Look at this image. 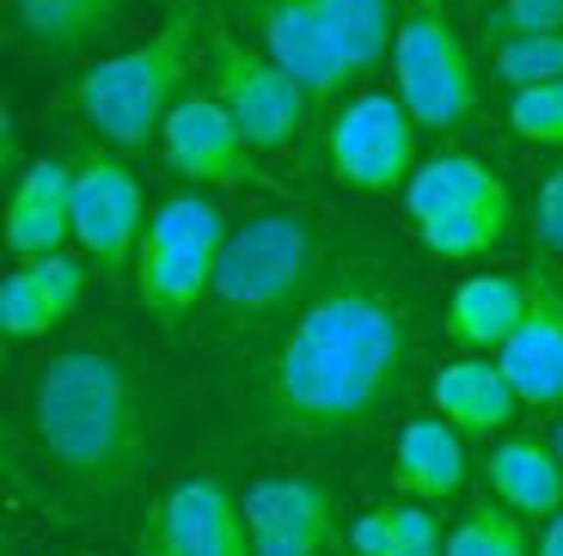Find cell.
Wrapping results in <instances>:
<instances>
[{
  "label": "cell",
  "mask_w": 563,
  "mask_h": 556,
  "mask_svg": "<svg viewBox=\"0 0 563 556\" xmlns=\"http://www.w3.org/2000/svg\"><path fill=\"white\" fill-rule=\"evenodd\" d=\"M533 556H563V508L545 520V526H539V544H533Z\"/></svg>",
  "instance_id": "1f68e13d"
},
{
  "label": "cell",
  "mask_w": 563,
  "mask_h": 556,
  "mask_svg": "<svg viewBox=\"0 0 563 556\" xmlns=\"http://www.w3.org/2000/svg\"><path fill=\"white\" fill-rule=\"evenodd\" d=\"M350 551L355 556H386V508H367L350 526Z\"/></svg>",
  "instance_id": "4dcf8cb0"
},
{
  "label": "cell",
  "mask_w": 563,
  "mask_h": 556,
  "mask_svg": "<svg viewBox=\"0 0 563 556\" xmlns=\"http://www.w3.org/2000/svg\"><path fill=\"white\" fill-rule=\"evenodd\" d=\"M252 556H331L338 501L319 477H257L240 496Z\"/></svg>",
  "instance_id": "4fadbf2b"
},
{
  "label": "cell",
  "mask_w": 563,
  "mask_h": 556,
  "mask_svg": "<svg viewBox=\"0 0 563 556\" xmlns=\"http://www.w3.org/2000/svg\"><path fill=\"white\" fill-rule=\"evenodd\" d=\"M551 446H558V459H563V422H558V434H551Z\"/></svg>",
  "instance_id": "d6a6232c"
},
{
  "label": "cell",
  "mask_w": 563,
  "mask_h": 556,
  "mask_svg": "<svg viewBox=\"0 0 563 556\" xmlns=\"http://www.w3.org/2000/svg\"><path fill=\"white\" fill-rule=\"evenodd\" d=\"M245 7H252L264 56L276 62L288 80H300V92H307L312 104H331V98L355 80L338 31L324 25V13L312 0H245Z\"/></svg>",
  "instance_id": "7c38bea8"
},
{
  "label": "cell",
  "mask_w": 563,
  "mask_h": 556,
  "mask_svg": "<svg viewBox=\"0 0 563 556\" xmlns=\"http://www.w3.org/2000/svg\"><path fill=\"white\" fill-rule=\"evenodd\" d=\"M496 362L515 379L527 410H563V293L558 288H539V307L496 348Z\"/></svg>",
  "instance_id": "44dd1931"
},
{
  "label": "cell",
  "mask_w": 563,
  "mask_h": 556,
  "mask_svg": "<svg viewBox=\"0 0 563 556\" xmlns=\"http://www.w3.org/2000/svg\"><path fill=\"white\" fill-rule=\"evenodd\" d=\"M508 129L533 147H563V80L508 92Z\"/></svg>",
  "instance_id": "4316f807"
},
{
  "label": "cell",
  "mask_w": 563,
  "mask_h": 556,
  "mask_svg": "<svg viewBox=\"0 0 563 556\" xmlns=\"http://www.w3.org/2000/svg\"><path fill=\"white\" fill-rule=\"evenodd\" d=\"M484 489L503 508L527 514L533 526H545L563 508V459L551 441H527V434H503L484 453Z\"/></svg>",
  "instance_id": "ffe728a7"
},
{
  "label": "cell",
  "mask_w": 563,
  "mask_h": 556,
  "mask_svg": "<svg viewBox=\"0 0 563 556\" xmlns=\"http://www.w3.org/2000/svg\"><path fill=\"white\" fill-rule=\"evenodd\" d=\"M141 544L172 556H252L245 508L221 477H184L147 508Z\"/></svg>",
  "instance_id": "8fae6325"
},
{
  "label": "cell",
  "mask_w": 563,
  "mask_h": 556,
  "mask_svg": "<svg viewBox=\"0 0 563 556\" xmlns=\"http://www.w3.org/2000/svg\"><path fill=\"white\" fill-rule=\"evenodd\" d=\"M159 154L197 190H233L257 171V147L245 135V123L221 104L214 86H190L172 104V116L159 123Z\"/></svg>",
  "instance_id": "9c48e42d"
},
{
  "label": "cell",
  "mask_w": 563,
  "mask_h": 556,
  "mask_svg": "<svg viewBox=\"0 0 563 556\" xmlns=\"http://www.w3.org/2000/svg\"><path fill=\"white\" fill-rule=\"evenodd\" d=\"M490 80L508 92L563 80V31H539V37H503L490 43Z\"/></svg>",
  "instance_id": "484cf974"
},
{
  "label": "cell",
  "mask_w": 563,
  "mask_h": 556,
  "mask_svg": "<svg viewBox=\"0 0 563 556\" xmlns=\"http://www.w3.org/2000/svg\"><path fill=\"white\" fill-rule=\"evenodd\" d=\"M202 62H209V43L197 31V7L178 0L159 19V31H147V43L92 62L74 80V111L99 129L111 147H147V141H159V123L190 92V74Z\"/></svg>",
  "instance_id": "3957f363"
},
{
  "label": "cell",
  "mask_w": 563,
  "mask_h": 556,
  "mask_svg": "<svg viewBox=\"0 0 563 556\" xmlns=\"http://www.w3.org/2000/svg\"><path fill=\"white\" fill-rule=\"evenodd\" d=\"M324 13V25L338 31L343 56H350V74H374L386 56H393V37H398V7L393 0H312Z\"/></svg>",
  "instance_id": "603a6c76"
},
{
  "label": "cell",
  "mask_w": 563,
  "mask_h": 556,
  "mask_svg": "<svg viewBox=\"0 0 563 556\" xmlns=\"http://www.w3.org/2000/svg\"><path fill=\"white\" fill-rule=\"evenodd\" d=\"M429 403H435L465 441H484V446L503 441L527 410L521 391H515V379L503 374V362H496V355H478V348H465V355H453V362L435 367Z\"/></svg>",
  "instance_id": "5bb4252c"
},
{
  "label": "cell",
  "mask_w": 563,
  "mask_h": 556,
  "mask_svg": "<svg viewBox=\"0 0 563 556\" xmlns=\"http://www.w3.org/2000/svg\"><path fill=\"white\" fill-rule=\"evenodd\" d=\"M147 233V202L123 159L86 154L74 159V245L99 269H123Z\"/></svg>",
  "instance_id": "30bf717a"
},
{
  "label": "cell",
  "mask_w": 563,
  "mask_h": 556,
  "mask_svg": "<svg viewBox=\"0 0 563 556\" xmlns=\"http://www.w3.org/2000/svg\"><path fill=\"white\" fill-rule=\"evenodd\" d=\"M405 209H410V226H422V221H441V214H515V196L484 159L435 154L410 171Z\"/></svg>",
  "instance_id": "ac0fdd59"
},
{
  "label": "cell",
  "mask_w": 563,
  "mask_h": 556,
  "mask_svg": "<svg viewBox=\"0 0 563 556\" xmlns=\"http://www.w3.org/2000/svg\"><path fill=\"white\" fill-rule=\"evenodd\" d=\"M533 520L503 508V501L484 489V501H472L448 532V556H533Z\"/></svg>",
  "instance_id": "cb8c5ba5"
},
{
  "label": "cell",
  "mask_w": 563,
  "mask_h": 556,
  "mask_svg": "<svg viewBox=\"0 0 563 556\" xmlns=\"http://www.w3.org/2000/svg\"><path fill=\"white\" fill-rule=\"evenodd\" d=\"M31 441L80 501H111L147 465V403L111 348H62L31 379Z\"/></svg>",
  "instance_id": "7a4b0ae2"
},
{
  "label": "cell",
  "mask_w": 563,
  "mask_h": 556,
  "mask_svg": "<svg viewBox=\"0 0 563 556\" xmlns=\"http://www.w3.org/2000/svg\"><path fill=\"white\" fill-rule=\"evenodd\" d=\"M324 159L331 178L367 196H393L417 171V116L398 92H362L350 98L331 129H324Z\"/></svg>",
  "instance_id": "ba28073f"
},
{
  "label": "cell",
  "mask_w": 563,
  "mask_h": 556,
  "mask_svg": "<svg viewBox=\"0 0 563 556\" xmlns=\"http://www.w3.org/2000/svg\"><path fill=\"white\" fill-rule=\"evenodd\" d=\"M227 233L233 226H227L221 202L202 190H184L147 214V233H141V251H135V293L166 331H178L209 300Z\"/></svg>",
  "instance_id": "5b68a950"
},
{
  "label": "cell",
  "mask_w": 563,
  "mask_h": 556,
  "mask_svg": "<svg viewBox=\"0 0 563 556\" xmlns=\"http://www.w3.org/2000/svg\"><path fill=\"white\" fill-rule=\"evenodd\" d=\"M74 238V159L43 154L13 171V196H7V245L13 257H49Z\"/></svg>",
  "instance_id": "9a60e30c"
},
{
  "label": "cell",
  "mask_w": 563,
  "mask_h": 556,
  "mask_svg": "<svg viewBox=\"0 0 563 556\" xmlns=\"http://www.w3.org/2000/svg\"><path fill=\"white\" fill-rule=\"evenodd\" d=\"M86 264L92 257H68V251L25 257L0 288V331L13 343H31V336H49L56 324H68L86 293Z\"/></svg>",
  "instance_id": "2e32d148"
},
{
  "label": "cell",
  "mask_w": 563,
  "mask_h": 556,
  "mask_svg": "<svg viewBox=\"0 0 563 556\" xmlns=\"http://www.w3.org/2000/svg\"><path fill=\"white\" fill-rule=\"evenodd\" d=\"M563 31V0H484V43Z\"/></svg>",
  "instance_id": "f1b7e54d"
},
{
  "label": "cell",
  "mask_w": 563,
  "mask_h": 556,
  "mask_svg": "<svg viewBox=\"0 0 563 556\" xmlns=\"http://www.w3.org/2000/svg\"><path fill=\"white\" fill-rule=\"evenodd\" d=\"M331 276L324 269V233L295 209H264L240 221L221 245L209 307L221 312L227 336L276 331L312 300V288Z\"/></svg>",
  "instance_id": "277c9868"
},
{
  "label": "cell",
  "mask_w": 563,
  "mask_h": 556,
  "mask_svg": "<svg viewBox=\"0 0 563 556\" xmlns=\"http://www.w3.org/2000/svg\"><path fill=\"white\" fill-rule=\"evenodd\" d=\"M393 483H398V496L429 501V508H441V501H453L465 489V434L441 410L435 416H410L398 429Z\"/></svg>",
  "instance_id": "d6986e66"
},
{
  "label": "cell",
  "mask_w": 563,
  "mask_h": 556,
  "mask_svg": "<svg viewBox=\"0 0 563 556\" xmlns=\"http://www.w3.org/2000/svg\"><path fill=\"white\" fill-rule=\"evenodd\" d=\"M141 556H172V551H154V544H141Z\"/></svg>",
  "instance_id": "836d02e7"
},
{
  "label": "cell",
  "mask_w": 563,
  "mask_h": 556,
  "mask_svg": "<svg viewBox=\"0 0 563 556\" xmlns=\"http://www.w3.org/2000/svg\"><path fill=\"white\" fill-rule=\"evenodd\" d=\"M393 92L405 98V111L429 135H448V129H460L465 116L478 111V68H472V56H465V43L441 0H410L398 13Z\"/></svg>",
  "instance_id": "8992f818"
},
{
  "label": "cell",
  "mask_w": 563,
  "mask_h": 556,
  "mask_svg": "<svg viewBox=\"0 0 563 556\" xmlns=\"http://www.w3.org/2000/svg\"><path fill=\"white\" fill-rule=\"evenodd\" d=\"M386 556H448L441 544V520L429 501H393L386 508Z\"/></svg>",
  "instance_id": "83f0119b"
},
{
  "label": "cell",
  "mask_w": 563,
  "mask_h": 556,
  "mask_svg": "<svg viewBox=\"0 0 563 556\" xmlns=\"http://www.w3.org/2000/svg\"><path fill=\"white\" fill-rule=\"evenodd\" d=\"M209 86L221 92V104L245 123L257 154H288L307 129L312 98L300 92V80L276 68L264 56V43H245L227 19H209Z\"/></svg>",
  "instance_id": "52a82bcc"
},
{
  "label": "cell",
  "mask_w": 563,
  "mask_h": 556,
  "mask_svg": "<svg viewBox=\"0 0 563 556\" xmlns=\"http://www.w3.org/2000/svg\"><path fill=\"white\" fill-rule=\"evenodd\" d=\"M558 293H563V281H558Z\"/></svg>",
  "instance_id": "e575fe53"
},
{
  "label": "cell",
  "mask_w": 563,
  "mask_h": 556,
  "mask_svg": "<svg viewBox=\"0 0 563 556\" xmlns=\"http://www.w3.org/2000/svg\"><path fill=\"white\" fill-rule=\"evenodd\" d=\"M533 238L539 251L563 257V159L539 178V196H533Z\"/></svg>",
  "instance_id": "f546056e"
},
{
  "label": "cell",
  "mask_w": 563,
  "mask_h": 556,
  "mask_svg": "<svg viewBox=\"0 0 563 556\" xmlns=\"http://www.w3.org/2000/svg\"><path fill=\"white\" fill-rule=\"evenodd\" d=\"M417 362V300L386 264H338L227 386V434L338 446L380 429Z\"/></svg>",
  "instance_id": "6da1fadb"
},
{
  "label": "cell",
  "mask_w": 563,
  "mask_h": 556,
  "mask_svg": "<svg viewBox=\"0 0 563 556\" xmlns=\"http://www.w3.org/2000/svg\"><path fill=\"white\" fill-rule=\"evenodd\" d=\"M123 7L129 0H13V19L37 56H80L123 25Z\"/></svg>",
  "instance_id": "7402d4cb"
},
{
  "label": "cell",
  "mask_w": 563,
  "mask_h": 556,
  "mask_svg": "<svg viewBox=\"0 0 563 556\" xmlns=\"http://www.w3.org/2000/svg\"><path fill=\"white\" fill-rule=\"evenodd\" d=\"M508 233H515V214H441V221L417 226V238L448 264H478L508 245Z\"/></svg>",
  "instance_id": "d4e9b609"
},
{
  "label": "cell",
  "mask_w": 563,
  "mask_h": 556,
  "mask_svg": "<svg viewBox=\"0 0 563 556\" xmlns=\"http://www.w3.org/2000/svg\"><path fill=\"white\" fill-rule=\"evenodd\" d=\"M539 288H545L539 276H465L448 293V336L460 348L496 355L539 307Z\"/></svg>",
  "instance_id": "e0dca14e"
}]
</instances>
